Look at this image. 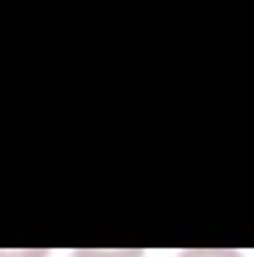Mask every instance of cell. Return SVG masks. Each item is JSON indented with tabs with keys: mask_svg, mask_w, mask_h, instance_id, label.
I'll return each mask as SVG.
<instances>
[{
	"mask_svg": "<svg viewBox=\"0 0 254 257\" xmlns=\"http://www.w3.org/2000/svg\"><path fill=\"white\" fill-rule=\"evenodd\" d=\"M177 257H242V254L233 251V248H186Z\"/></svg>",
	"mask_w": 254,
	"mask_h": 257,
	"instance_id": "1",
	"label": "cell"
},
{
	"mask_svg": "<svg viewBox=\"0 0 254 257\" xmlns=\"http://www.w3.org/2000/svg\"><path fill=\"white\" fill-rule=\"evenodd\" d=\"M0 257H45V248H39V251H24V254H9V251H0Z\"/></svg>",
	"mask_w": 254,
	"mask_h": 257,
	"instance_id": "3",
	"label": "cell"
},
{
	"mask_svg": "<svg viewBox=\"0 0 254 257\" xmlns=\"http://www.w3.org/2000/svg\"><path fill=\"white\" fill-rule=\"evenodd\" d=\"M72 257H141V251L129 248V251H105V248H78Z\"/></svg>",
	"mask_w": 254,
	"mask_h": 257,
	"instance_id": "2",
	"label": "cell"
}]
</instances>
